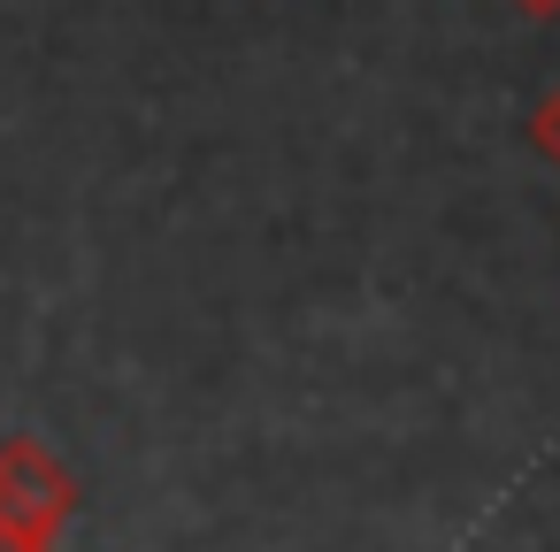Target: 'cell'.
I'll list each match as a JSON object with an SVG mask.
<instances>
[{
    "label": "cell",
    "instance_id": "6da1fadb",
    "mask_svg": "<svg viewBox=\"0 0 560 552\" xmlns=\"http://www.w3.org/2000/svg\"><path fill=\"white\" fill-rule=\"evenodd\" d=\"M78 506H85L78 475L39 437H9V445H0V544H62Z\"/></svg>",
    "mask_w": 560,
    "mask_h": 552
},
{
    "label": "cell",
    "instance_id": "7a4b0ae2",
    "mask_svg": "<svg viewBox=\"0 0 560 552\" xmlns=\"http://www.w3.org/2000/svg\"><path fill=\"white\" fill-rule=\"evenodd\" d=\"M529 146H537V154H545V162L560 169V85H552V93L537 101V116H529Z\"/></svg>",
    "mask_w": 560,
    "mask_h": 552
},
{
    "label": "cell",
    "instance_id": "3957f363",
    "mask_svg": "<svg viewBox=\"0 0 560 552\" xmlns=\"http://www.w3.org/2000/svg\"><path fill=\"white\" fill-rule=\"evenodd\" d=\"M506 9H522V16H537V24H545V16H560V0H506Z\"/></svg>",
    "mask_w": 560,
    "mask_h": 552
},
{
    "label": "cell",
    "instance_id": "277c9868",
    "mask_svg": "<svg viewBox=\"0 0 560 552\" xmlns=\"http://www.w3.org/2000/svg\"><path fill=\"white\" fill-rule=\"evenodd\" d=\"M0 552H55V544H0Z\"/></svg>",
    "mask_w": 560,
    "mask_h": 552
}]
</instances>
